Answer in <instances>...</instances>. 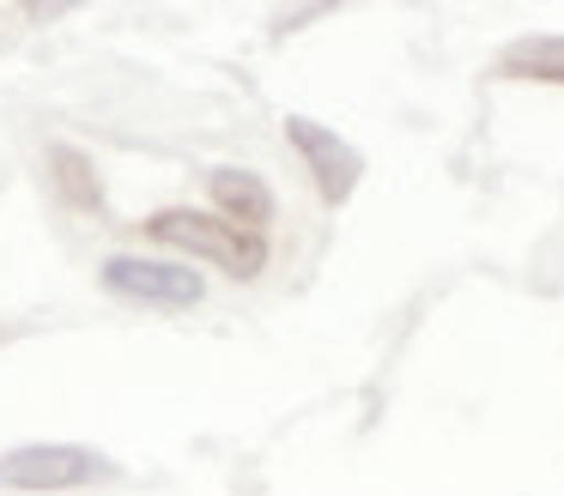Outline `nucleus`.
I'll return each mask as SVG.
<instances>
[{"instance_id":"f257e3e1","label":"nucleus","mask_w":564,"mask_h":496,"mask_svg":"<svg viewBox=\"0 0 564 496\" xmlns=\"http://www.w3.org/2000/svg\"><path fill=\"white\" fill-rule=\"evenodd\" d=\"M147 236L164 242V249L188 254V261H213L231 278H261L268 273V236L231 224L219 212H195V206H159L147 212Z\"/></svg>"},{"instance_id":"f03ea898","label":"nucleus","mask_w":564,"mask_h":496,"mask_svg":"<svg viewBox=\"0 0 564 496\" xmlns=\"http://www.w3.org/2000/svg\"><path fill=\"white\" fill-rule=\"evenodd\" d=\"M104 478H116L110 454H98L86 442H19L0 454V491L55 496V491H91Z\"/></svg>"},{"instance_id":"7ed1b4c3","label":"nucleus","mask_w":564,"mask_h":496,"mask_svg":"<svg viewBox=\"0 0 564 496\" xmlns=\"http://www.w3.org/2000/svg\"><path fill=\"white\" fill-rule=\"evenodd\" d=\"M104 290L134 309H195L207 297V278L188 261H152V254H110L98 266Z\"/></svg>"},{"instance_id":"20e7f679","label":"nucleus","mask_w":564,"mask_h":496,"mask_svg":"<svg viewBox=\"0 0 564 496\" xmlns=\"http://www.w3.org/2000/svg\"><path fill=\"white\" fill-rule=\"evenodd\" d=\"M285 140H292L297 157H304V169L316 176V194L328 206H346L358 194V181H365V152H358L352 140H340L334 128H322L316 115H285Z\"/></svg>"},{"instance_id":"39448f33","label":"nucleus","mask_w":564,"mask_h":496,"mask_svg":"<svg viewBox=\"0 0 564 496\" xmlns=\"http://www.w3.org/2000/svg\"><path fill=\"white\" fill-rule=\"evenodd\" d=\"M207 194H213V212L231 218V224H243V230H256V236L273 224V188H268V176H256V169H237V164L213 169Z\"/></svg>"},{"instance_id":"423d86ee","label":"nucleus","mask_w":564,"mask_h":496,"mask_svg":"<svg viewBox=\"0 0 564 496\" xmlns=\"http://www.w3.org/2000/svg\"><path fill=\"white\" fill-rule=\"evenodd\" d=\"M498 67L510 79H540V85H564V31H540V36H516L498 55Z\"/></svg>"},{"instance_id":"0eeeda50","label":"nucleus","mask_w":564,"mask_h":496,"mask_svg":"<svg viewBox=\"0 0 564 496\" xmlns=\"http://www.w3.org/2000/svg\"><path fill=\"white\" fill-rule=\"evenodd\" d=\"M50 169H62L55 181H62V194H67L74 206H98V200H104L98 181H91V164L74 152V145H50Z\"/></svg>"},{"instance_id":"6e6552de","label":"nucleus","mask_w":564,"mask_h":496,"mask_svg":"<svg viewBox=\"0 0 564 496\" xmlns=\"http://www.w3.org/2000/svg\"><path fill=\"white\" fill-rule=\"evenodd\" d=\"M7 339H13V327H0V345H7Z\"/></svg>"}]
</instances>
